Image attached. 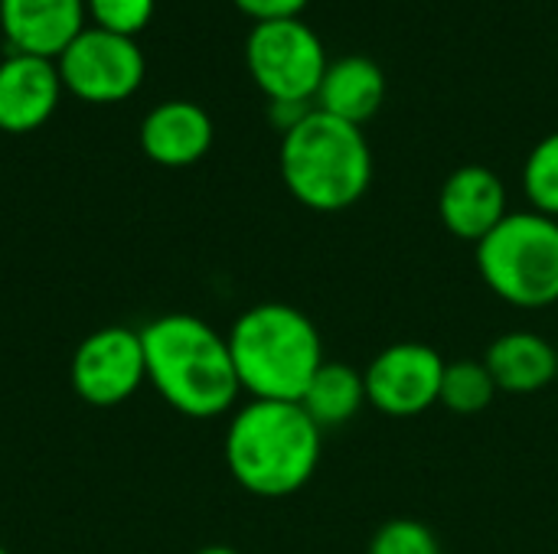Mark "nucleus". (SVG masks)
I'll return each mask as SVG.
<instances>
[{
    "label": "nucleus",
    "instance_id": "f3484780",
    "mask_svg": "<svg viewBox=\"0 0 558 554\" xmlns=\"http://www.w3.org/2000/svg\"><path fill=\"white\" fill-rule=\"evenodd\" d=\"M497 392L500 389L481 359H458V362H445L438 405H445L454 415H477L490 408Z\"/></svg>",
    "mask_w": 558,
    "mask_h": 554
},
{
    "label": "nucleus",
    "instance_id": "6e6552de",
    "mask_svg": "<svg viewBox=\"0 0 558 554\" xmlns=\"http://www.w3.org/2000/svg\"><path fill=\"white\" fill-rule=\"evenodd\" d=\"M72 389L85 405L114 408L124 405L147 379V359L141 330L101 327L88 333L69 366Z\"/></svg>",
    "mask_w": 558,
    "mask_h": 554
},
{
    "label": "nucleus",
    "instance_id": "2eb2a0df",
    "mask_svg": "<svg viewBox=\"0 0 558 554\" xmlns=\"http://www.w3.org/2000/svg\"><path fill=\"white\" fill-rule=\"evenodd\" d=\"M383 98H386V75L379 62L369 56H340L327 62L314 101L320 111L363 127V121H369L383 108Z\"/></svg>",
    "mask_w": 558,
    "mask_h": 554
},
{
    "label": "nucleus",
    "instance_id": "b1692460",
    "mask_svg": "<svg viewBox=\"0 0 558 554\" xmlns=\"http://www.w3.org/2000/svg\"><path fill=\"white\" fill-rule=\"evenodd\" d=\"M0 554H10V552H7V549H3V545H0Z\"/></svg>",
    "mask_w": 558,
    "mask_h": 554
},
{
    "label": "nucleus",
    "instance_id": "412c9836",
    "mask_svg": "<svg viewBox=\"0 0 558 554\" xmlns=\"http://www.w3.org/2000/svg\"><path fill=\"white\" fill-rule=\"evenodd\" d=\"M239 10H245L248 16H255V23H265V20H288V16H298L307 0H235Z\"/></svg>",
    "mask_w": 558,
    "mask_h": 554
},
{
    "label": "nucleus",
    "instance_id": "9b49d317",
    "mask_svg": "<svg viewBox=\"0 0 558 554\" xmlns=\"http://www.w3.org/2000/svg\"><path fill=\"white\" fill-rule=\"evenodd\" d=\"M62 75L52 59L13 52L0 62V131L26 134L49 121L59 104Z\"/></svg>",
    "mask_w": 558,
    "mask_h": 554
},
{
    "label": "nucleus",
    "instance_id": "20e7f679",
    "mask_svg": "<svg viewBox=\"0 0 558 554\" xmlns=\"http://www.w3.org/2000/svg\"><path fill=\"white\" fill-rule=\"evenodd\" d=\"M288 193L314 212H340L363 199L373 180V150L360 124L314 111L281 137Z\"/></svg>",
    "mask_w": 558,
    "mask_h": 554
},
{
    "label": "nucleus",
    "instance_id": "4be33fe9",
    "mask_svg": "<svg viewBox=\"0 0 558 554\" xmlns=\"http://www.w3.org/2000/svg\"><path fill=\"white\" fill-rule=\"evenodd\" d=\"M311 111H314L311 101H268V118H271V124L281 134H288L291 127H298Z\"/></svg>",
    "mask_w": 558,
    "mask_h": 554
},
{
    "label": "nucleus",
    "instance_id": "ddd939ff",
    "mask_svg": "<svg viewBox=\"0 0 558 554\" xmlns=\"http://www.w3.org/2000/svg\"><path fill=\"white\" fill-rule=\"evenodd\" d=\"M213 147V118L193 101H163L141 121V150L160 167H190Z\"/></svg>",
    "mask_w": 558,
    "mask_h": 554
},
{
    "label": "nucleus",
    "instance_id": "7ed1b4c3",
    "mask_svg": "<svg viewBox=\"0 0 558 554\" xmlns=\"http://www.w3.org/2000/svg\"><path fill=\"white\" fill-rule=\"evenodd\" d=\"M242 392L262 402H301L324 359L314 320L291 304H258L229 330Z\"/></svg>",
    "mask_w": 558,
    "mask_h": 554
},
{
    "label": "nucleus",
    "instance_id": "aec40b11",
    "mask_svg": "<svg viewBox=\"0 0 558 554\" xmlns=\"http://www.w3.org/2000/svg\"><path fill=\"white\" fill-rule=\"evenodd\" d=\"M88 10L101 29L134 36L137 29L147 26L154 13V0H88Z\"/></svg>",
    "mask_w": 558,
    "mask_h": 554
},
{
    "label": "nucleus",
    "instance_id": "1a4fd4ad",
    "mask_svg": "<svg viewBox=\"0 0 558 554\" xmlns=\"http://www.w3.org/2000/svg\"><path fill=\"white\" fill-rule=\"evenodd\" d=\"M445 359L425 343H392L363 372L366 405L389 418H412L438 405Z\"/></svg>",
    "mask_w": 558,
    "mask_h": 554
},
{
    "label": "nucleus",
    "instance_id": "f03ea898",
    "mask_svg": "<svg viewBox=\"0 0 558 554\" xmlns=\"http://www.w3.org/2000/svg\"><path fill=\"white\" fill-rule=\"evenodd\" d=\"M324 431L298 402L242 405L226 431V467L232 480L262 500H284L304 490L320 464Z\"/></svg>",
    "mask_w": 558,
    "mask_h": 554
},
{
    "label": "nucleus",
    "instance_id": "f8f14e48",
    "mask_svg": "<svg viewBox=\"0 0 558 554\" xmlns=\"http://www.w3.org/2000/svg\"><path fill=\"white\" fill-rule=\"evenodd\" d=\"M85 0H0V23L16 52L62 56L82 33Z\"/></svg>",
    "mask_w": 558,
    "mask_h": 554
},
{
    "label": "nucleus",
    "instance_id": "dca6fc26",
    "mask_svg": "<svg viewBox=\"0 0 558 554\" xmlns=\"http://www.w3.org/2000/svg\"><path fill=\"white\" fill-rule=\"evenodd\" d=\"M298 405L307 411V418L320 431L340 428L350 418H356L360 408L366 405L363 372H356L347 362H324L317 369V376L311 379V385H307V392L301 395Z\"/></svg>",
    "mask_w": 558,
    "mask_h": 554
},
{
    "label": "nucleus",
    "instance_id": "a211bd4d",
    "mask_svg": "<svg viewBox=\"0 0 558 554\" xmlns=\"http://www.w3.org/2000/svg\"><path fill=\"white\" fill-rule=\"evenodd\" d=\"M523 189L536 212L558 219V131L546 134L526 157Z\"/></svg>",
    "mask_w": 558,
    "mask_h": 554
},
{
    "label": "nucleus",
    "instance_id": "423d86ee",
    "mask_svg": "<svg viewBox=\"0 0 558 554\" xmlns=\"http://www.w3.org/2000/svg\"><path fill=\"white\" fill-rule=\"evenodd\" d=\"M245 62L268 101H314L327 72L320 36L298 16L255 23L245 42Z\"/></svg>",
    "mask_w": 558,
    "mask_h": 554
},
{
    "label": "nucleus",
    "instance_id": "0eeeda50",
    "mask_svg": "<svg viewBox=\"0 0 558 554\" xmlns=\"http://www.w3.org/2000/svg\"><path fill=\"white\" fill-rule=\"evenodd\" d=\"M62 85L95 104H114L144 82V52L131 36L101 26L82 29L59 56Z\"/></svg>",
    "mask_w": 558,
    "mask_h": 554
},
{
    "label": "nucleus",
    "instance_id": "9d476101",
    "mask_svg": "<svg viewBox=\"0 0 558 554\" xmlns=\"http://www.w3.org/2000/svg\"><path fill=\"white\" fill-rule=\"evenodd\" d=\"M438 216H441V225L454 238L477 245L510 216L507 186L494 170H487L481 163L458 167L441 186Z\"/></svg>",
    "mask_w": 558,
    "mask_h": 554
},
{
    "label": "nucleus",
    "instance_id": "5701e85b",
    "mask_svg": "<svg viewBox=\"0 0 558 554\" xmlns=\"http://www.w3.org/2000/svg\"><path fill=\"white\" fill-rule=\"evenodd\" d=\"M196 554H239L235 549H229V545H206V549H199Z\"/></svg>",
    "mask_w": 558,
    "mask_h": 554
},
{
    "label": "nucleus",
    "instance_id": "f257e3e1",
    "mask_svg": "<svg viewBox=\"0 0 558 554\" xmlns=\"http://www.w3.org/2000/svg\"><path fill=\"white\" fill-rule=\"evenodd\" d=\"M147 382L186 418H219L242 395L229 340L193 313H163L141 330Z\"/></svg>",
    "mask_w": 558,
    "mask_h": 554
},
{
    "label": "nucleus",
    "instance_id": "6ab92c4d",
    "mask_svg": "<svg viewBox=\"0 0 558 554\" xmlns=\"http://www.w3.org/2000/svg\"><path fill=\"white\" fill-rule=\"evenodd\" d=\"M369 554H441L435 532L418 519H389L376 529Z\"/></svg>",
    "mask_w": 558,
    "mask_h": 554
},
{
    "label": "nucleus",
    "instance_id": "39448f33",
    "mask_svg": "<svg viewBox=\"0 0 558 554\" xmlns=\"http://www.w3.org/2000/svg\"><path fill=\"white\" fill-rule=\"evenodd\" d=\"M477 271L507 304L543 310L558 304V219L543 212H510L477 242Z\"/></svg>",
    "mask_w": 558,
    "mask_h": 554
},
{
    "label": "nucleus",
    "instance_id": "4468645a",
    "mask_svg": "<svg viewBox=\"0 0 558 554\" xmlns=\"http://www.w3.org/2000/svg\"><path fill=\"white\" fill-rule=\"evenodd\" d=\"M484 366L507 395H533L558 379V349L539 333L513 330L490 343Z\"/></svg>",
    "mask_w": 558,
    "mask_h": 554
}]
</instances>
